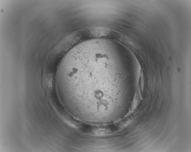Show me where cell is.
<instances>
[{
  "label": "cell",
  "instance_id": "cell-1",
  "mask_svg": "<svg viewBox=\"0 0 191 152\" xmlns=\"http://www.w3.org/2000/svg\"><path fill=\"white\" fill-rule=\"evenodd\" d=\"M108 52L90 49L71 53L61 62L57 81L67 105L74 108L103 107L111 78L112 59Z\"/></svg>",
  "mask_w": 191,
  "mask_h": 152
}]
</instances>
